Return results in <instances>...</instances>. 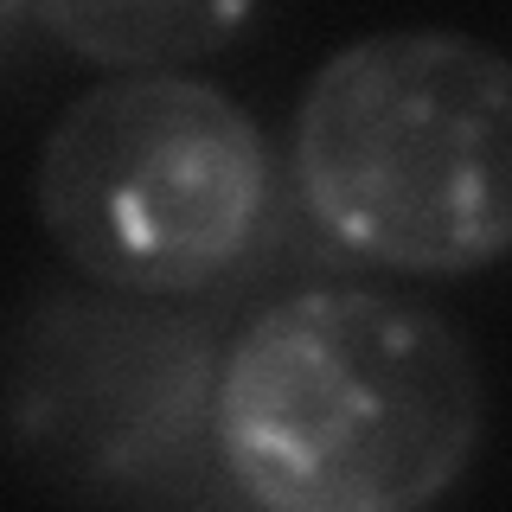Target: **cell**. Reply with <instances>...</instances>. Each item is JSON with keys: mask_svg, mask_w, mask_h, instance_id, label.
<instances>
[{"mask_svg": "<svg viewBox=\"0 0 512 512\" xmlns=\"http://www.w3.org/2000/svg\"><path fill=\"white\" fill-rule=\"evenodd\" d=\"M480 436L474 346L391 288H295L218 359L212 468L263 512H423L474 468Z\"/></svg>", "mask_w": 512, "mask_h": 512, "instance_id": "1", "label": "cell"}, {"mask_svg": "<svg viewBox=\"0 0 512 512\" xmlns=\"http://www.w3.org/2000/svg\"><path fill=\"white\" fill-rule=\"evenodd\" d=\"M288 173L340 256L480 276L512 256V58L474 32L391 26L340 45L288 122Z\"/></svg>", "mask_w": 512, "mask_h": 512, "instance_id": "2", "label": "cell"}, {"mask_svg": "<svg viewBox=\"0 0 512 512\" xmlns=\"http://www.w3.org/2000/svg\"><path fill=\"white\" fill-rule=\"evenodd\" d=\"M32 218L84 282L192 301L256 263L276 148L231 90L192 71H109L45 128Z\"/></svg>", "mask_w": 512, "mask_h": 512, "instance_id": "3", "label": "cell"}, {"mask_svg": "<svg viewBox=\"0 0 512 512\" xmlns=\"http://www.w3.org/2000/svg\"><path fill=\"white\" fill-rule=\"evenodd\" d=\"M224 346L192 314L122 288H45L13 320L7 436L58 500H167L212 455Z\"/></svg>", "mask_w": 512, "mask_h": 512, "instance_id": "4", "label": "cell"}, {"mask_svg": "<svg viewBox=\"0 0 512 512\" xmlns=\"http://www.w3.org/2000/svg\"><path fill=\"white\" fill-rule=\"evenodd\" d=\"M263 0H32V20L96 71H186L224 52Z\"/></svg>", "mask_w": 512, "mask_h": 512, "instance_id": "5", "label": "cell"}]
</instances>
